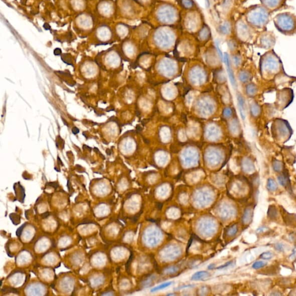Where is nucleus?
<instances>
[{"label":"nucleus","instance_id":"11","mask_svg":"<svg viewBox=\"0 0 296 296\" xmlns=\"http://www.w3.org/2000/svg\"><path fill=\"white\" fill-rule=\"evenodd\" d=\"M243 165H244L245 170L247 172H253L255 170V165L253 164V162L249 159H247L245 161Z\"/></svg>","mask_w":296,"mask_h":296},{"label":"nucleus","instance_id":"5","mask_svg":"<svg viewBox=\"0 0 296 296\" xmlns=\"http://www.w3.org/2000/svg\"><path fill=\"white\" fill-rule=\"evenodd\" d=\"M211 274L205 271H201L193 274L191 279L192 281H204L209 278Z\"/></svg>","mask_w":296,"mask_h":296},{"label":"nucleus","instance_id":"15","mask_svg":"<svg viewBox=\"0 0 296 296\" xmlns=\"http://www.w3.org/2000/svg\"><path fill=\"white\" fill-rule=\"evenodd\" d=\"M281 20L283 21V23H283V29L285 28H286V29H289V27H291L293 26V23H291V21L290 20V18H288V17L286 18V16H283V18H282V17L280 18H279Z\"/></svg>","mask_w":296,"mask_h":296},{"label":"nucleus","instance_id":"17","mask_svg":"<svg viewBox=\"0 0 296 296\" xmlns=\"http://www.w3.org/2000/svg\"><path fill=\"white\" fill-rule=\"evenodd\" d=\"M272 167H273L274 170L275 172H281V171L282 170V163L281 161H278V160H275V161L273 162V164H272Z\"/></svg>","mask_w":296,"mask_h":296},{"label":"nucleus","instance_id":"19","mask_svg":"<svg viewBox=\"0 0 296 296\" xmlns=\"http://www.w3.org/2000/svg\"><path fill=\"white\" fill-rule=\"evenodd\" d=\"M266 266V262H264V261H257V262H255V263L253 264L252 267L254 269H257L263 268Z\"/></svg>","mask_w":296,"mask_h":296},{"label":"nucleus","instance_id":"9","mask_svg":"<svg viewBox=\"0 0 296 296\" xmlns=\"http://www.w3.org/2000/svg\"><path fill=\"white\" fill-rule=\"evenodd\" d=\"M268 217L269 219L275 220L278 217V210L274 206H270L268 210Z\"/></svg>","mask_w":296,"mask_h":296},{"label":"nucleus","instance_id":"25","mask_svg":"<svg viewBox=\"0 0 296 296\" xmlns=\"http://www.w3.org/2000/svg\"><path fill=\"white\" fill-rule=\"evenodd\" d=\"M276 248L277 250H280V251H282L283 250V247L282 245L280 244V243H278L276 245Z\"/></svg>","mask_w":296,"mask_h":296},{"label":"nucleus","instance_id":"7","mask_svg":"<svg viewBox=\"0 0 296 296\" xmlns=\"http://www.w3.org/2000/svg\"><path fill=\"white\" fill-rule=\"evenodd\" d=\"M253 217V209L251 208H248L245 212L243 216V221L245 223H249L252 221Z\"/></svg>","mask_w":296,"mask_h":296},{"label":"nucleus","instance_id":"24","mask_svg":"<svg viewBox=\"0 0 296 296\" xmlns=\"http://www.w3.org/2000/svg\"><path fill=\"white\" fill-rule=\"evenodd\" d=\"M231 263H232V262H227V263H226V264H223V265H221V266H219V267H217V268H216L215 269H224V268H226V267H228L230 265H231Z\"/></svg>","mask_w":296,"mask_h":296},{"label":"nucleus","instance_id":"10","mask_svg":"<svg viewBox=\"0 0 296 296\" xmlns=\"http://www.w3.org/2000/svg\"><path fill=\"white\" fill-rule=\"evenodd\" d=\"M267 188L269 192H275L278 189V185L275 181L272 178L268 179Z\"/></svg>","mask_w":296,"mask_h":296},{"label":"nucleus","instance_id":"14","mask_svg":"<svg viewBox=\"0 0 296 296\" xmlns=\"http://www.w3.org/2000/svg\"><path fill=\"white\" fill-rule=\"evenodd\" d=\"M278 180L279 183L283 186V187H287L289 186V179L287 177H286L284 175H281L278 177Z\"/></svg>","mask_w":296,"mask_h":296},{"label":"nucleus","instance_id":"22","mask_svg":"<svg viewBox=\"0 0 296 296\" xmlns=\"http://www.w3.org/2000/svg\"><path fill=\"white\" fill-rule=\"evenodd\" d=\"M183 5L186 8H191L193 5V2L192 0H182Z\"/></svg>","mask_w":296,"mask_h":296},{"label":"nucleus","instance_id":"26","mask_svg":"<svg viewBox=\"0 0 296 296\" xmlns=\"http://www.w3.org/2000/svg\"><path fill=\"white\" fill-rule=\"evenodd\" d=\"M54 53L55 55H60L62 53V50L60 49H56L54 51Z\"/></svg>","mask_w":296,"mask_h":296},{"label":"nucleus","instance_id":"16","mask_svg":"<svg viewBox=\"0 0 296 296\" xmlns=\"http://www.w3.org/2000/svg\"><path fill=\"white\" fill-rule=\"evenodd\" d=\"M279 134L281 135V137L286 135L288 133V128L286 126V124L284 123H281L279 124Z\"/></svg>","mask_w":296,"mask_h":296},{"label":"nucleus","instance_id":"29","mask_svg":"<svg viewBox=\"0 0 296 296\" xmlns=\"http://www.w3.org/2000/svg\"><path fill=\"white\" fill-rule=\"evenodd\" d=\"M214 267H215V264H210L208 267V269H215Z\"/></svg>","mask_w":296,"mask_h":296},{"label":"nucleus","instance_id":"23","mask_svg":"<svg viewBox=\"0 0 296 296\" xmlns=\"http://www.w3.org/2000/svg\"><path fill=\"white\" fill-rule=\"evenodd\" d=\"M220 30H221V32L223 34H227L228 31H229V29L230 28L228 27V26H227V25H223L221 26L219 28Z\"/></svg>","mask_w":296,"mask_h":296},{"label":"nucleus","instance_id":"12","mask_svg":"<svg viewBox=\"0 0 296 296\" xmlns=\"http://www.w3.org/2000/svg\"><path fill=\"white\" fill-rule=\"evenodd\" d=\"M172 282H167L162 283V284L158 285V286H156L154 288H152L151 290V293H153V292L158 291L160 290L164 289L167 288V287H169L170 286H171L172 285Z\"/></svg>","mask_w":296,"mask_h":296},{"label":"nucleus","instance_id":"18","mask_svg":"<svg viewBox=\"0 0 296 296\" xmlns=\"http://www.w3.org/2000/svg\"><path fill=\"white\" fill-rule=\"evenodd\" d=\"M247 93L249 96H254L255 94H256L257 89V88L255 84H250L248 85V86L247 88Z\"/></svg>","mask_w":296,"mask_h":296},{"label":"nucleus","instance_id":"21","mask_svg":"<svg viewBox=\"0 0 296 296\" xmlns=\"http://www.w3.org/2000/svg\"><path fill=\"white\" fill-rule=\"evenodd\" d=\"M240 79L242 82H247L249 79V75L247 72H241L240 74Z\"/></svg>","mask_w":296,"mask_h":296},{"label":"nucleus","instance_id":"8","mask_svg":"<svg viewBox=\"0 0 296 296\" xmlns=\"http://www.w3.org/2000/svg\"><path fill=\"white\" fill-rule=\"evenodd\" d=\"M238 105L240 108V111L241 113V117L242 119H245V101L242 97L240 96L238 97Z\"/></svg>","mask_w":296,"mask_h":296},{"label":"nucleus","instance_id":"6","mask_svg":"<svg viewBox=\"0 0 296 296\" xmlns=\"http://www.w3.org/2000/svg\"><path fill=\"white\" fill-rule=\"evenodd\" d=\"M254 15H252V19H250L252 21H253V23L255 24H262V23H264L266 20V15L264 13L262 12V11L258 12L257 11L256 12L254 13Z\"/></svg>","mask_w":296,"mask_h":296},{"label":"nucleus","instance_id":"28","mask_svg":"<svg viewBox=\"0 0 296 296\" xmlns=\"http://www.w3.org/2000/svg\"><path fill=\"white\" fill-rule=\"evenodd\" d=\"M194 285H185V286H182L180 288H177V289H183V288H190V287H192Z\"/></svg>","mask_w":296,"mask_h":296},{"label":"nucleus","instance_id":"4","mask_svg":"<svg viewBox=\"0 0 296 296\" xmlns=\"http://www.w3.org/2000/svg\"><path fill=\"white\" fill-rule=\"evenodd\" d=\"M224 62L227 66V71H228V75H229V78L230 79V81H231V84L233 85V86H235V83H236V82H235V77H234V74H233V72L232 71V69L231 68V67H230V60H229V57H228V56L227 55V53H225L224 54Z\"/></svg>","mask_w":296,"mask_h":296},{"label":"nucleus","instance_id":"27","mask_svg":"<svg viewBox=\"0 0 296 296\" xmlns=\"http://www.w3.org/2000/svg\"><path fill=\"white\" fill-rule=\"evenodd\" d=\"M72 133L74 134H77L79 132V130L77 128V127H74L72 129Z\"/></svg>","mask_w":296,"mask_h":296},{"label":"nucleus","instance_id":"3","mask_svg":"<svg viewBox=\"0 0 296 296\" xmlns=\"http://www.w3.org/2000/svg\"><path fill=\"white\" fill-rule=\"evenodd\" d=\"M279 67V64L278 60L272 56H269L264 60L262 67L264 72L272 74L276 72Z\"/></svg>","mask_w":296,"mask_h":296},{"label":"nucleus","instance_id":"20","mask_svg":"<svg viewBox=\"0 0 296 296\" xmlns=\"http://www.w3.org/2000/svg\"><path fill=\"white\" fill-rule=\"evenodd\" d=\"M273 257V254L271 252H266L260 256V258L264 260H269Z\"/></svg>","mask_w":296,"mask_h":296},{"label":"nucleus","instance_id":"30","mask_svg":"<svg viewBox=\"0 0 296 296\" xmlns=\"http://www.w3.org/2000/svg\"><path fill=\"white\" fill-rule=\"evenodd\" d=\"M217 46V49H218V52H219V55H220V56H221V58H222V57H223V55H222V53H221V50H220V49H219V46H218V44H217V46Z\"/></svg>","mask_w":296,"mask_h":296},{"label":"nucleus","instance_id":"2","mask_svg":"<svg viewBox=\"0 0 296 296\" xmlns=\"http://www.w3.org/2000/svg\"><path fill=\"white\" fill-rule=\"evenodd\" d=\"M158 17L159 21L163 23H172L175 19L176 12L172 7L165 5L158 9Z\"/></svg>","mask_w":296,"mask_h":296},{"label":"nucleus","instance_id":"1","mask_svg":"<svg viewBox=\"0 0 296 296\" xmlns=\"http://www.w3.org/2000/svg\"><path fill=\"white\" fill-rule=\"evenodd\" d=\"M154 40L156 43L161 48L169 47L174 40L173 35L172 33L165 30H159L154 36Z\"/></svg>","mask_w":296,"mask_h":296},{"label":"nucleus","instance_id":"13","mask_svg":"<svg viewBox=\"0 0 296 296\" xmlns=\"http://www.w3.org/2000/svg\"><path fill=\"white\" fill-rule=\"evenodd\" d=\"M250 110L253 116H257L260 113V108L257 103H253L251 105Z\"/></svg>","mask_w":296,"mask_h":296}]
</instances>
